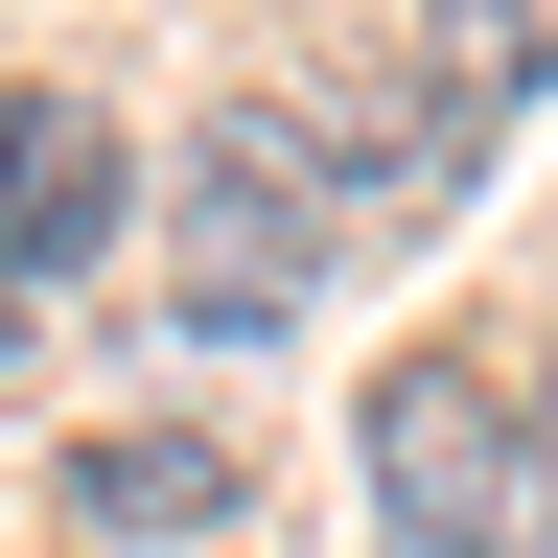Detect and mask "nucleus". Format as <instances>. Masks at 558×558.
<instances>
[{"label":"nucleus","instance_id":"f257e3e1","mask_svg":"<svg viewBox=\"0 0 558 558\" xmlns=\"http://www.w3.org/2000/svg\"><path fill=\"white\" fill-rule=\"evenodd\" d=\"M303 279H326V163H303V117L233 94L186 140V326L233 349V326H303Z\"/></svg>","mask_w":558,"mask_h":558},{"label":"nucleus","instance_id":"f03ea898","mask_svg":"<svg viewBox=\"0 0 558 558\" xmlns=\"http://www.w3.org/2000/svg\"><path fill=\"white\" fill-rule=\"evenodd\" d=\"M373 512H396V558H512V535H488V512H512V396H488L465 349L373 373Z\"/></svg>","mask_w":558,"mask_h":558},{"label":"nucleus","instance_id":"7ed1b4c3","mask_svg":"<svg viewBox=\"0 0 558 558\" xmlns=\"http://www.w3.org/2000/svg\"><path fill=\"white\" fill-rule=\"evenodd\" d=\"M117 233H140V140L94 94H0V256H24V279H94Z\"/></svg>","mask_w":558,"mask_h":558},{"label":"nucleus","instance_id":"20e7f679","mask_svg":"<svg viewBox=\"0 0 558 558\" xmlns=\"http://www.w3.org/2000/svg\"><path fill=\"white\" fill-rule=\"evenodd\" d=\"M303 163H326V209H442L488 163V94H465V70H326V94H303Z\"/></svg>","mask_w":558,"mask_h":558},{"label":"nucleus","instance_id":"39448f33","mask_svg":"<svg viewBox=\"0 0 558 558\" xmlns=\"http://www.w3.org/2000/svg\"><path fill=\"white\" fill-rule=\"evenodd\" d=\"M233 442H209V418H117V442H70V512L94 535H233Z\"/></svg>","mask_w":558,"mask_h":558},{"label":"nucleus","instance_id":"423d86ee","mask_svg":"<svg viewBox=\"0 0 558 558\" xmlns=\"http://www.w3.org/2000/svg\"><path fill=\"white\" fill-rule=\"evenodd\" d=\"M488 70H558V0H465V94Z\"/></svg>","mask_w":558,"mask_h":558},{"label":"nucleus","instance_id":"0eeeda50","mask_svg":"<svg viewBox=\"0 0 558 558\" xmlns=\"http://www.w3.org/2000/svg\"><path fill=\"white\" fill-rule=\"evenodd\" d=\"M512 488H535V512H558V373L512 396Z\"/></svg>","mask_w":558,"mask_h":558}]
</instances>
